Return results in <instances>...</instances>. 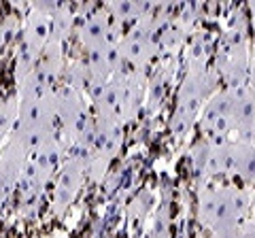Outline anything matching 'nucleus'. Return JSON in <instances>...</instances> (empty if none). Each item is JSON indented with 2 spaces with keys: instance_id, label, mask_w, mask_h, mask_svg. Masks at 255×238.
<instances>
[{
  "instance_id": "f257e3e1",
  "label": "nucleus",
  "mask_w": 255,
  "mask_h": 238,
  "mask_svg": "<svg viewBox=\"0 0 255 238\" xmlns=\"http://www.w3.org/2000/svg\"><path fill=\"white\" fill-rule=\"evenodd\" d=\"M253 213V196L236 185L206 187L198 196V221L215 232L221 228L241 226Z\"/></svg>"
},
{
  "instance_id": "f03ea898",
  "label": "nucleus",
  "mask_w": 255,
  "mask_h": 238,
  "mask_svg": "<svg viewBox=\"0 0 255 238\" xmlns=\"http://www.w3.org/2000/svg\"><path fill=\"white\" fill-rule=\"evenodd\" d=\"M213 77L206 73L202 66L191 68L183 79L179 87V98H177V111L172 117V130L174 134H187L194 128L198 111L204 107V102L213 96Z\"/></svg>"
},
{
  "instance_id": "7ed1b4c3",
  "label": "nucleus",
  "mask_w": 255,
  "mask_h": 238,
  "mask_svg": "<svg viewBox=\"0 0 255 238\" xmlns=\"http://www.w3.org/2000/svg\"><path fill=\"white\" fill-rule=\"evenodd\" d=\"M198 121H200V128H202V132L206 134V136H209V140L221 142V140H228L230 134H234V128H232V96H230L228 87L215 92L213 96L204 102Z\"/></svg>"
},
{
  "instance_id": "20e7f679",
  "label": "nucleus",
  "mask_w": 255,
  "mask_h": 238,
  "mask_svg": "<svg viewBox=\"0 0 255 238\" xmlns=\"http://www.w3.org/2000/svg\"><path fill=\"white\" fill-rule=\"evenodd\" d=\"M232 96V128H234V140L253 142L255 134V98L249 92V87L236 85L228 87Z\"/></svg>"
},
{
  "instance_id": "39448f33",
  "label": "nucleus",
  "mask_w": 255,
  "mask_h": 238,
  "mask_svg": "<svg viewBox=\"0 0 255 238\" xmlns=\"http://www.w3.org/2000/svg\"><path fill=\"white\" fill-rule=\"evenodd\" d=\"M85 166H87L85 155H79V157L75 155L60 166L58 183H55V192H53V206L58 213L66 211V206H70V202L79 194V187H81V181L85 174Z\"/></svg>"
},
{
  "instance_id": "423d86ee",
  "label": "nucleus",
  "mask_w": 255,
  "mask_h": 238,
  "mask_svg": "<svg viewBox=\"0 0 255 238\" xmlns=\"http://www.w3.org/2000/svg\"><path fill=\"white\" fill-rule=\"evenodd\" d=\"M228 174L232 172L247 185L255 183V142L226 140Z\"/></svg>"
},
{
  "instance_id": "0eeeda50",
  "label": "nucleus",
  "mask_w": 255,
  "mask_h": 238,
  "mask_svg": "<svg viewBox=\"0 0 255 238\" xmlns=\"http://www.w3.org/2000/svg\"><path fill=\"white\" fill-rule=\"evenodd\" d=\"M111 15L102 9V11H92L87 17L83 19L81 28H79V41L85 47V51L96 49V47L109 45L111 41Z\"/></svg>"
},
{
  "instance_id": "6e6552de",
  "label": "nucleus",
  "mask_w": 255,
  "mask_h": 238,
  "mask_svg": "<svg viewBox=\"0 0 255 238\" xmlns=\"http://www.w3.org/2000/svg\"><path fill=\"white\" fill-rule=\"evenodd\" d=\"M151 6L149 4H142V2H113V4H107L105 11L115 17V21H140L147 17Z\"/></svg>"
},
{
  "instance_id": "1a4fd4ad",
  "label": "nucleus",
  "mask_w": 255,
  "mask_h": 238,
  "mask_svg": "<svg viewBox=\"0 0 255 238\" xmlns=\"http://www.w3.org/2000/svg\"><path fill=\"white\" fill-rule=\"evenodd\" d=\"M211 147L213 140L204 138L200 142H196V147L191 149V168H194L196 179H206L209 177V164H211Z\"/></svg>"
},
{
  "instance_id": "9d476101",
  "label": "nucleus",
  "mask_w": 255,
  "mask_h": 238,
  "mask_svg": "<svg viewBox=\"0 0 255 238\" xmlns=\"http://www.w3.org/2000/svg\"><path fill=\"white\" fill-rule=\"evenodd\" d=\"M19 105H15V100L4 102V107H0V136L13 125V121H17Z\"/></svg>"
},
{
  "instance_id": "9b49d317",
  "label": "nucleus",
  "mask_w": 255,
  "mask_h": 238,
  "mask_svg": "<svg viewBox=\"0 0 255 238\" xmlns=\"http://www.w3.org/2000/svg\"><path fill=\"white\" fill-rule=\"evenodd\" d=\"M149 238H168V219H166V215H157L155 219V226L153 230H151Z\"/></svg>"
},
{
  "instance_id": "f8f14e48",
  "label": "nucleus",
  "mask_w": 255,
  "mask_h": 238,
  "mask_svg": "<svg viewBox=\"0 0 255 238\" xmlns=\"http://www.w3.org/2000/svg\"><path fill=\"white\" fill-rule=\"evenodd\" d=\"M238 232H241V226H230L211 232V238H238Z\"/></svg>"
},
{
  "instance_id": "ddd939ff",
  "label": "nucleus",
  "mask_w": 255,
  "mask_h": 238,
  "mask_svg": "<svg viewBox=\"0 0 255 238\" xmlns=\"http://www.w3.org/2000/svg\"><path fill=\"white\" fill-rule=\"evenodd\" d=\"M247 87H249V92L253 94L255 98V47L251 51V60H249V75H247Z\"/></svg>"
},
{
  "instance_id": "4468645a",
  "label": "nucleus",
  "mask_w": 255,
  "mask_h": 238,
  "mask_svg": "<svg viewBox=\"0 0 255 238\" xmlns=\"http://www.w3.org/2000/svg\"><path fill=\"white\" fill-rule=\"evenodd\" d=\"M238 238H255V217H249L245 224H241Z\"/></svg>"
},
{
  "instance_id": "2eb2a0df",
  "label": "nucleus",
  "mask_w": 255,
  "mask_h": 238,
  "mask_svg": "<svg viewBox=\"0 0 255 238\" xmlns=\"http://www.w3.org/2000/svg\"><path fill=\"white\" fill-rule=\"evenodd\" d=\"M251 217H255V196H253V213H251Z\"/></svg>"
},
{
  "instance_id": "dca6fc26",
  "label": "nucleus",
  "mask_w": 255,
  "mask_h": 238,
  "mask_svg": "<svg viewBox=\"0 0 255 238\" xmlns=\"http://www.w3.org/2000/svg\"><path fill=\"white\" fill-rule=\"evenodd\" d=\"M253 142H255V134H253Z\"/></svg>"
}]
</instances>
